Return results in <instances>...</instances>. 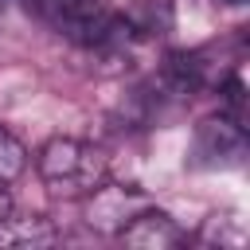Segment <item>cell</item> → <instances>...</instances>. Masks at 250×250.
Listing matches in <instances>:
<instances>
[{"mask_svg": "<svg viewBox=\"0 0 250 250\" xmlns=\"http://www.w3.org/2000/svg\"><path fill=\"white\" fill-rule=\"evenodd\" d=\"M35 168H39L43 184L55 195H82L86 199L94 188L105 184V156H102V148H94L90 141H78V137H51L39 148Z\"/></svg>", "mask_w": 250, "mask_h": 250, "instance_id": "cell-1", "label": "cell"}, {"mask_svg": "<svg viewBox=\"0 0 250 250\" xmlns=\"http://www.w3.org/2000/svg\"><path fill=\"white\" fill-rule=\"evenodd\" d=\"M246 156V125L227 113L203 117L191 137V164L195 168H234Z\"/></svg>", "mask_w": 250, "mask_h": 250, "instance_id": "cell-2", "label": "cell"}, {"mask_svg": "<svg viewBox=\"0 0 250 250\" xmlns=\"http://www.w3.org/2000/svg\"><path fill=\"white\" fill-rule=\"evenodd\" d=\"M117 234L125 238V246H137V250H168V246L188 242V234L176 227V219H172L168 211L148 207V203H145V207H141Z\"/></svg>", "mask_w": 250, "mask_h": 250, "instance_id": "cell-3", "label": "cell"}, {"mask_svg": "<svg viewBox=\"0 0 250 250\" xmlns=\"http://www.w3.org/2000/svg\"><path fill=\"white\" fill-rule=\"evenodd\" d=\"M90 203H86V223L90 227H102V230H121L141 207H145V195H137V191H125V188H94L90 195H86Z\"/></svg>", "mask_w": 250, "mask_h": 250, "instance_id": "cell-4", "label": "cell"}, {"mask_svg": "<svg viewBox=\"0 0 250 250\" xmlns=\"http://www.w3.org/2000/svg\"><path fill=\"white\" fill-rule=\"evenodd\" d=\"M55 230L43 219H16L8 215L0 223V246H35V242H51Z\"/></svg>", "mask_w": 250, "mask_h": 250, "instance_id": "cell-5", "label": "cell"}, {"mask_svg": "<svg viewBox=\"0 0 250 250\" xmlns=\"http://www.w3.org/2000/svg\"><path fill=\"white\" fill-rule=\"evenodd\" d=\"M27 168V148L0 125V188H8L12 180H20Z\"/></svg>", "mask_w": 250, "mask_h": 250, "instance_id": "cell-6", "label": "cell"}, {"mask_svg": "<svg viewBox=\"0 0 250 250\" xmlns=\"http://www.w3.org/2000/svg\"><path fill=\"white\" fill-rule=\"evenodd\" d=\"M246 90H242V78L238 74H230L227 82H223V105H227V117H234L238 125L246 121V98H242Z\"/></svg>", "mask_w": 250, "mask_h": 250, "instance_id": "cell-7", "label": "cell"}, {"mask_svg": "<svg viewBox=\"0 0 250 250\" xmlns=\"http://www.w3.org/2000/svg\"><path fill=\"white\" fill-rule=\"evenodd\" d=\"M12 215V195H8V188H0V223Z\"/></svg>", "mask_w": 250, "mask_h": 250, "instance_id": "cell-8", "label": "cell"}, {"mask_svg": "<svg viewBox=\"0 0 250 250\" xmlns=\"http://www.w3.org/2000/svg\"><path fill=\"white\" fill-rule=\"evenodd\" d=\"M223 4H246V0H223Z\"/></svg>", "mask_w": 250, "mask_h": 250, "instance_id": "cell-9", "label": "cell"}]
</instances>
